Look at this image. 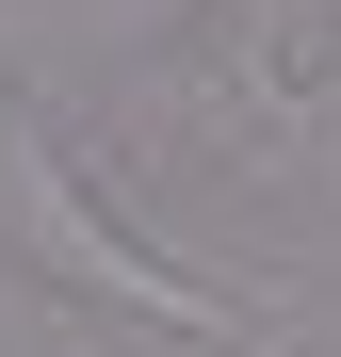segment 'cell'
<instances>
[{
  "instance_id": "3",
  "label": "cell",
  "mask_w": 341,
  "mask_h": 357,
  "mask_svg": "<svg viewBox=\"0 0 341 357\" xmlns=\"http://www.w3.org/2000/svg\"><path fill=\"white\" fill-rule=\"evenodd\" d=\"M211 357H244V341H211Z\"/></svg>"
},
{
  "instance_id": "2",
  "label": "cell",
  "mask_w": 341,
  "mask_h": 357,
  "mask_svg": "<svg viewBox=\"0 0 341 357\" xmlns=\"http://www.w3.org/2000/svg\"><path fill=\"white\" fill-rule=\"evenodd\" d=\"M0 114H17V82H0Z\"/></svg>"
},
{
  "instance_id": "1",
  "label": "cell",
  "mask_w": 341,
  "mask_h": 357,
  "mask_svg": "<svg viewBox=\"0 0 341 357\" xmlns=\"http://www.w3.org/2000/svg\"><path fill=\"white\" fill-rule=\"evenodd\" d=\"M0 260H17L33 292H66V309H114V325H179L195 357L211 341H244V309H227L211 276H179V260H146L130 227L98 211V178L66 162V130L17 98L0 114Z\"/></svg>"
}]
</instances>
